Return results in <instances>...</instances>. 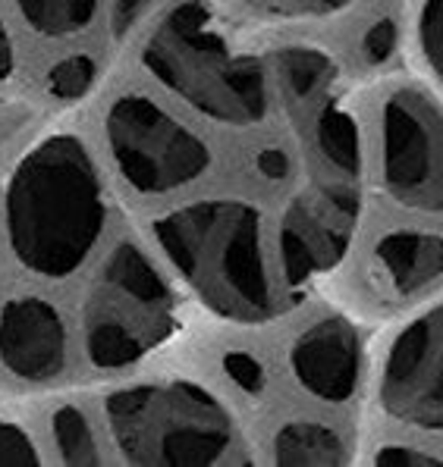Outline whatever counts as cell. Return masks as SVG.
I'll return each mask as SVG.
<instances>
[{
	"label": "cell",
	"mask_w": 443,
	"mask_h": 467,
	"mask_svg": "<svg viewBox=\"0 0 443 467\" xmlns=\"http://www.w3.org/2000/svg\"><path fill=\"white\" fill-rule=\"evenodd\" d=\"M277 73H280L283 91L290 95V100L309 104L321 91H327V85L337 76V67H333L331 57L321 54V50L292 47L277 57Z\"/></svg>",
	"instance_id": "obj_14"
},
{
	"label": "cell",
	"mask_w": 443,
	"mask_h": 467,
	"mask_svg": "<svg viewBox=\"0 0 443 467\" xmlns=\"http://www.w3.org/2000/svg\"><path fill=\"white\" fill-rule=\"evenodd\" d=\"M393 50H396V26H393L390 19H377L365 32V38H362V54H365L368 63L377 67V63L390 60Z\"/></svg>",
	"instance_id": "obj_21"
},
{
	"label": "cell",
	"mask_w": 443,
	"mask_h": 467,
	"mask_svg": "<svg viewBox=\"0 0 443 467\" xmlns=\"http://www.w3.org/2000/svg\"><path fill=\"white\" fill-rule=\"evenodd\" d=\"M274 458L283 467H331L346 464L349 449L337 430L324 427V423L296 420L277 433Z\"/></svg>",
	"instance_id": "obj_13"
},
{
	"label": "cell",
	"mask_w": 443,
	"mask_h": 467,
	"mask_svg": "<svg viewBox=\"0 0 443 467\" xmlns=\"http://www.w3.org/2000/svg\"><path fill=\"white\" fill-rule=\"evenodd\" d=\"M318 150L333 170L343 172V176H359L362 170V141H359V129H355V119L349 117L340 107H331V110L321 113L318 119Z\"/></svg>",
	"instance_id": "obj_15"
},
{
	"label": "cell",
	"mask_w": 443,
	"mask_h": 467,
	"mask_svg": "<svg viewBox=\"0 0 443 467\" xmlns=\"http://www.w3.org/2000/svg\"><path fill=\"white\" fill-rule=\"evenodd\" d=\"M6 235L16 261L38 276H69L107 223L101 176L76 135H54L19 161L6 185Z\"/></svg>",
	"instance_id": "obj_1"
},
{
	"label": "cell",
	"mask_w": 443,
	"mask_h": 467,
	"mask_svg": "<svg viewBox=\"0 0 443 467\" xmlns=\"http://www.w3.org/2000/svg\"><path fill=\"white\" fill-rule=\"evenodd\" d=\"M154 0H113V10H111V26H113V35L123 38L130 28L145 16V10L152 6Z\"/></svg>",
	"instance_id": "obj_25"
},
{
	"label": "cell",
	"mask_w": 443,
	"mask_h": 467,
	"mask_svg": "<svg viewBox=\"0 0 443 467\" xmlns=\"http://www.w3.org/2000/svg\"><path fill=\"white\" fill-rule=\"evenodd\" d=\"M292 373L299 386L321 401H346L359 389L362 342L349 320L324 317L292 345Z\"/></svg>",
	"instance_id": "obj_11"
},
{
	"label": "cell",
	"mask_w": 443,
	"mask_h": 467,
	"mask_svg": "<svg viewBox=\"0 0 443 467\" xmlns=\"http://www.w3.org/2000/svg\"><path fill=\"white\" fill-rule=\"evenodd\" d=\"M163 254L217 317L261 323L274 314L261 213L242 201H195L154 223Z\"/></svg>",
	"instance_id": "obj_2"
},
{
	"label": "cell",
	"mask_w": 443,
	"mask_h": 467,
	"mask_svg": "<svg viewBox=\"0 0 443 467\" xmlns=\"http://www.w3.org/2000/svg\"><path fill=\"white\" fill-rule=\"evenodd\" d=\"M41 464L38 445L16 423L0 420V467H35Z\"/></svg>",
	"instance_id": "obj_20"
},
{
	"label": "cell",
	"mask_w": 443,
	"mask_h": 467,
	"mask_svg": "<svg viewBox=\"0 0 443 467\" xmlns=\"http://www.w3.org/2000/svg\"><path fill=\"white\" fill-rule=\"evenodd\" d=\"M54 440L67 464H98V442L91 433V423L79 408L67 405L54 414Z\"/></svg>",
	"instance_id": "obj_17"
},
{
	"label": "cell",
	"mask_w": 443,
	"mask_h": 467,
	"mask_svg": "<svg viewBox=\"0 0 443 467\" xmlns=\"http://www.w3.org/2000/svg\"><path fill=\"white\" fill-rule=\"evenodd\" d=\"M16 6L35 32L47 38H67L95 19L98 0H16Z\"/></svg>",
	"instance_id": "obj_16"
},
{
	"label": "cell",
	"mask_w": 443,
	"mask_h": 467,
	"mask_svg": "<svg viewBox=\"0 0 443 467\" xmlns=\"http://www.w3.org/2000/svg\"><path fill=\"white\" fill-rule=\"evenodd\" d=\"M371 289L381 298L403 301L443 279V235L399 229L387 233L371 251Z\"/></svg>",
	"instance_id": "obj_12"
},
{
	"label": "cell",
	"mask_w": 443,
	"mask_h": 467,
	"mask_svg": "<svg viewBox=\"0 0 443 467\" xmlns=\"http://www.w3.org/2000/svg\"><path fill=\"white\" fill-rule=\"evenodd\" d=\"M176 329V298L148 254L120 242L85 298V351L101 370L130 368Z\"/></svg>",
	"instance_id": "obj_5"
},
{
	"label": "cell",
	"mask_w": 443,
	"mask_h": 467,
	"mask_svg": "<svg viewBox=\"0 0 443 467\" xmlns=\"http://www.w3.org/2000/svg\"><path fill=\"white\" fill-rule=\"evenodd\" d=\"M0 361L26 383H47L67 368V327L45 298L23 296L0 311Z\"/></svg>",
	"instance_id": "obj_10"
},
{
	"label": "cell",
	"mask_w": 443,
	"mask_h": 467,
	"mask_svg": "<svg viewBox=\"0 0 443 467\" xmlns=\"http://www.w3.org/2000/svg\"><path fill=\"white\" fill-rule=\"evenodd\" d=\"M107 141L117 170L142 195L183 189L211 163L208 148L192 129L142 95H126L111 107Z\"/></svg>",
	"instance_id": "obj_6"
},
{
	"label": "cell",
	"mask_w": 443,
	"mask_h": 467,
	"mask_svg": "<svg viewBox=\"0 0 443 467\" xmlns=\"http://www.w3.org/2000/svg\"><path fill=\"white\" fill-rule=\"evenodd\" d=\"M142 63L174 95L227 126H255L268 117V78L255 57L236 54L214 28L208 6L185 0L145 41Z\"/></svg>",
	"instance_id": "obj_3"
},
{
	"label": "cell",
	"mask_w": 443,
	"mask_h": 467,
	"mask_svg": "<svg viewBox=\"0 0 443 467\" xmlns=\"http://www.w3.org/2000/svg\"><path fill=\"white\" fill-rule=\"evenodd\" d=\"M224 370L230 373V379L239 386V389H246V392H261L264 389L261 364L255 361L252 355H246V351H230V355L224 358Z\"/></svg>",
	"instance_id": "obj_22"
},
{
	"label": "cell",
	"mask_w": 443,
	"mask_h": 467,
	"mask_svg": "<svg viewBox=\"0 0 443 467\" xmlns=\"http://www.w3.org/2000/svg\"><path fill=\"white\" fill-rule=\"evenodd\" d=\"M381 408L406 427L443 430V301L393 339L381 370Z\"/></svg>",
	"instance_id": "obj_8"
},
{
	"label": "cell",
	"mask_w": 443,
	"mask_h": 467,
	"mask_svg": "<svg viewBox=\"0 0 443 467\" xmlns=\"http://www.w3.org/2000/svg\"><path fill=\"white\" fill-rule=\"evenodd\" d=\"M91 82H95V63H91L85 54L57 63L51 73H47V91L60 100L82 98L85 91L91 88Z\"/></svg>",
	"instance_id": "obj_18"
},
{
	"label": "cell",
	"mask_w": 443,
	"mask_h": 467,
	"mask_svg": "<svg viewBox=\"0 0 443 467\" xmlns=\"http://www.w3.org/2000/svg\"><path fill=\"white\" fill-rule=\"evenodd\" d=\"M13 73V41L6 35V26L0 19V78H6Z\"/></svg>",
	"instance_id": "obj_27"
},
{
	"label": "cell",
	"mask_w": 443,
	"mask_h": 467,
	"mask_svg": "<svg viewBox=\"0 0 443 467\" xmlns=\"http://www.w3.org/2000/svg\"><path fill=\"white\" fill-rule=\"evenodd\" d=\"M374 464L381 467H425V464H438V458L427 455L421 449H412V445H387L374 455Z\"/></svg>",
	"instance_id": "obj_24"
},
{
	"label": "cell",
	"mask_w": 443,
	"mask_h": 467,
	"mask_svg": "<svg viewBox=\"0 0 443 467\" xmlns=\"http://www.w3.org/2000/svg\"><path fill=\"white\" fill-rule=\"evenodd\" d=\"M349 4L353 0H264V6L280 16H327Z\"/></svg>",
	"instance_id": "obj_23"
},
{
	"label": "cell",
	"mask_w": 443,
	"mask_h": 467,
	"mask_svg": "<svg viewBox=\"0 0 443 467\" xmlns=\"http://www.w3.org/2000/svg\"><path fill=\"white\" fill-rule=\"evenodd\" d=\"M381 179L396 204L443 213V110L412 85L381 107Z\"/></svg>",
	"instance_id": "obj_7"
},
{
	"label": "cell",
	"mask_w": 443,
	"mask_h": 467,
	"mask_svg": "<svg viewBox=\"0 0 443 467\" xmlns=\"http://www.w3.org/2000/svg\"><path fill=\"white\" fill-rule=\"evenodd\" d=\"M255 163H258V170L268 179H287L290 176V161H287V154H283V150H264Z\"/></svg>",
	"instance_id": "obj_26"
},
{
	"label": "cell",
	"mask_w": 443,
	"mask_h": 467,
	"mask_svg": "<svg viewBox=\"0 0 443 467\" xmlns=\"http://www.w3.org/2000/svg\"><path fill=\"white\" fill-rule=\"evenodd\" d=\"M359 220L355 189H324L290 204L280 226V257L290 285L333 270L346 257Z\"/></svg>",
	"instance_id": "obj_9"
},
{
	"label": "cell",
	"mask_w": 443,
	"mask_h": 467,
	"mask_svg": "<svg viewBox=\"0 0 443 467\" xmlns=\"http://www.w3.org/2000/svg\"><path fill=\"white\" fill-rule=\"evenodd\" d=\"M120 455L148 467H208L236 445V423L217 399L189 379L139 383L107 399Z\"/></svg>",
	"instance_id": "obj_4"
},
{
	"label": "cell",
	"mask_w": 443,
	"mask_h": 467,
	"mask_svg": "<svg viewBox=\"0 0 443 467\" xmlns=\"http://www.w3.org/2000/svg\"><path fill=\"white\" fill-rule=\"evenodd\" d=\"M418 45L431 73L443 85V0H421L418 10Z\"/></svg>",
	"instance_id": "obj_19"
}]
</instances>
